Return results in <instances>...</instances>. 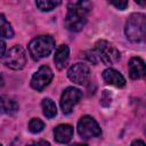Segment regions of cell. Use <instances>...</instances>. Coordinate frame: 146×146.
<instances>
[{
    "instance_id": "cell-12",
    "label": "cell",
    "mask_w": 146,
    "mask_h": 146,
    "mask_svg": "<svg viewBox=\"0 0 146 146\" xmlns=\"http://www.w3.org/2000/svg\"><path fill=\"white\" fill-rule=\"evenodd\" d=\"M73 137V127L70 124H59L54 129V138L59 144H67Z\"/></svg>"
},
{
    "instance_id": "cell-8",
    "label": "cell",
    "mask_w": 146,
    "mask_h": 146,
    "mask_svg": "<svg viewBox=\"0 0 146 146\" xmlns=\"http://www.w3.org/2000/svg\"><path fill=\"white\" fill-rule=\"evenodd\" d=\"M54 73L49 66H41L31 79V87L36 91H42L52 80Z\"/></svg>"
},
{
    "instance_id": "cell-17",
    "label": "cell",
    "mask_w": 146,
    "mask_h": 146,
    "mask_svg": "<svg viewBox=\"0 0 146 146\" xmlns=\"http://www.w3.org/2000/svg\"><path fill=\"white\" fill-rule=\"evenodd\" d=\"M36 7L41 10V11H50L52 9H55L57 6L60 5V1H51V0H40L35 2Z\"/></svg>"
},
{
    "instance_id": "cell-20",
    "label": "cell",
    "mask_w": 146,
    "mask_h": 146,
    "mask_svg": "<svg viewBox=\"0 0 146 146\" xmlns=\"http://www.w3.org/2000/svg\"><path fill=\"white\" fill-rule=\"evenodd\" d=\"M26 146H50V143L47 140H39V141H33L27 144Z\"/></svg>"
},
{
    "instance_id": "cell-4",
    "label": "cell",
    "mask_w": 146,
    "mask_h": 146,
    "mask_svg": "<svg viewBox=\"0 0 146 146\" xmlns=\"http://www.w3.org/2000/svg\"><path fill=\"white\" fill-rule=\"evenodd\" d=\"M94 52H95L97 59L102 60L106 65H114L121 58V54H120L119 49L113 43H111L106 40H98L95 43Z\"/></svg>"
},
{
    "instance_id": "cell-22",
    "label": "cell",
    "mask_w": 146,
    "mask_h": 146,
    "mask_svg": "<svg viewBox=\"0 0 146 146\" xmlns=\"http://www.w3.org/2000/svg\"><path fill=\"white\" fill-rule=\"evenodd\" d=\"M131 146H145V143L140 139H135L132 143H131Z\"/></svg>"
},
{
    "instance_id": "cell-6",
    "label": "cell",
    "mask_w": 146,
    "mask_h": 146,
    "mask_svg": "<svg viewBox=\"0 0 146 146\" xmlns=\"http://www.w3.org/2000/svg\"><path fill=\"white\" fill-rule=\"evenodd\" d=\"M3 63L11 70H21L26 64V52L22 46H14L5 55Z\"/></svg>"
},
{
    "instance_id": "cell-13",
    "label": "cell",
    "mask_w": 146,
    "mask_h": 146,
    "mask_svg": "<svg viewBox=\"0 0 146 146\" xmlns=\"http://www.w3.org/2000/svg\"><path fill=\"white\" fill-rule=\"evenodd\" d=\"M70 57V48L66 44H60L56 48L55 55H54V63L57 67V70H63L65 65L67 64Z\"/></svg>"
},
{
    "instance_id": "cell-21",
    "label": "cell",
    "mask_w": 146,
    "mask_h": 146,
    "mask_svg": "<svg viewBox=\"0 0 146 146\" xmlns=\"http://www.w3.org/2000/svg\"><path fill=\"white\" fill-rule=\"evenodd\" d=\"M6 55V42L0 39V57H5Z\"/></svg>"
},
{
    "instance_id": "cell-2",
    "label": "cell",
    "mask_w": 146,
    "mask_h": 146,
    "mask_svg": "<svg viewBox=\"0 0 146 146\" xmlns=\"http://www.w3.org/2000/svg\"><path fill=\"white\" fill-rule=\"evenodd\" d=\"M124 33L131 42H143L146 36V17L141 13L131 14L125 23Z\"/></svg>"
},
{
    "instance_id": "cell-7",
    "label": "cell",
    "mask_w": 146,
    "mask_h": 146,
    "mask_svg": "<svg viewBox=\"0 0 146 146\" xmlns=\"http://www.w3.org/2000/svg\"><path fill=\"white\" fill-rule=\"evenodd\" d=\"M82 91L74 87H67L60 96V107L64 114H70L74 106L80 102Z\"/></svg>"
},
{
    "instance_id": "cell-11",
    "label": "cell",
    "mask_w": 146,
    "mask_h": 146,
    "mask_svg": "<svg viewBox=\"0 0 146 146\" xmlns=\"http://www.w3.org/2000/svg\"><path fill=\"white\" fill-rule=\"evenodd\" d=\"M129 75L131 79H141L145 75V63L140 57H132L128 64Z\"/></svg>"
},
{
    "instance_id": "cell-5",
    "label": "cell",
    "mask_w": 146,
    "mask_h": 146,
    "mask_svg": "<svg viewBox=\"0 0 146 146\" xmlns=\"http://www.w3.org/2000/svg\"><path fill=\"white\" fill-rule=\"evenodd\" d=\"M78 133L83 139H89L94 137H98L102 133L100 127L97 121L90 115H83L80 117L78 122Z\"/></svg>"
},
{
    "instance_id": "cell-19",
    "label": "cell",
    "mask_w": 146,
    "mask_h": 146,
    "mask_svg": "<svg viewBox=\"0 0 146 146\" xmlns=\"http://www.w3.org/2000/svg\"><path fill=\"white\" fill-rule=\"evenodd\" d=\"M110 3L120 10H124L128 7V1H110Z\"/></svg>"
},
{
    "instance_id": "cell-9",
    "label": "cell",
    "mask_w": 146,
    "mask_h": 146,
    "mask_svg": "<svg viewBox=\"0 0 146 146\" xmlns=\"http://www.w3.org/2000/svg\"><path fill=\"white\" fill-rule=\"evenodd\" d=\"M89 75H90L89 66L83 63H75L67 71L68 79L76 84H84L88 81Z\"/></svg>"
},
{
    "instance_id": "cell-15",
    "label": "cell",
    "mask_w": 146,
    "mask_h": 146,
    "mask_svg": "<svg viewBox=\"0 0 146 146\" xmlns=\"http://www.w3.org/2000/svg\"><path fill=\"white\" fill-rule=\"evenodd\" d=\"M41 106H42V113L46 117L52 119L57 114L56 105L50 98H43L41 102Z\"/></svg>"
},
{
    "instance_id": "cell-1",
    "label": "cell",
    "mask_w": 146,
    "mask_h": 146,
    "mask_svg": "<svg viewBox=\"0 0 146 146\" xmlns=\"http://www.w3.org/2000/svg\"><path fill=\"white\" fill-rule=\"evenodd\" d=\"M92 7L89 1H72L67 5L65 26L72 32H79L87 23V16Z\"/></svg>"
},
{
    "instance_id": "cell-23",
    "label": "cell",
    "mask_w": 146,
    "mask_h": 146,
    "mask_svg": "<svg viewBox=\"0 0 146 146\" xmlns=\"http://www.w3.org/2000/svg\"><path fill=\"white\" fill-rule=\"evenodd\" d=\"M3 84H5V81H3V78L0 75V88L1 87H3Z\"/></svg>"
},
{
    "instance_id": "cell-14",
    "label": "cell",
    "mask_w": 146,
    "mask_h": 146,
    "mask_svg": "<svg viewBox=\"0 0 146 146\" xmlns=\"http://www.w3.org/2000/svg\"><path fill=\"white\" fill-rule=\"evenodd\" d=\"M18 111L17 102L6 95L0 96V113L6 115H14Z\"/></svg>"
},
{
    "instance_id": "cell-3",
    "label": "cell",
    "mask_w": 146,
    "mask_h": 146,
    "mask_svg": "<svg viewBox=\"0 0 146 146\" xmlns=\"http://www.w3.org/2000/svg\"><path fill=\"white\" fill-rule=\"evenodd\" d=\"M55 48V40L50 35H40L34 38L29 44V52L33 60H39L50 55Z\"/></svg>"
},
{
    "instance_id": "cell-24",
    "label": "cell",
    "mask_w": 146,
    "mask_h": 146,
    "mask_svg": "<svg viewBox=\"0 0 146 146\" xmlns=\"http://www.w3.org/2000/svg\"><path fill=\"white\" fill-rule=\"evenodd\" d=\"M0 146H2V145H1V144H0Z\"/></svg>"
},
{
    "instance_id": "cell-16",
    "label": "cell",
    "mask_w": 146,
    "mask_h": 146,
    "mask_svg": "<svg viewBox=\"0 0 146 146\" xmlns=\"http://www.w3.org/2000/svg\"><path fill=\"white\" fill-rule=\"evenodd\" d=\"M0 36L7 39L14 36V30L3 14H0Z\"/></svg>"
},
{
    "instance_id": "cell-18",
    "label": "cell",
    "mask_w": 146,
    "mask_h": 146,
    "mask_svg": "<svg viewBox=\"0 0 146 146\" xmlns=\"http://www.w3.org/2000/svg\"><path fill=\"white\" fill-rule=\"evenodd\" d=\"M43 128H44V123L40 119L34 117V119L30 120V122H29V130L32 133H39L43 130Z\"/></svg>"
},
{
    "instance_id": "cell-10",
    "label": "cell",
    "mask_w": 146,
    "mask_h": 146,
    "mask_svg": "<svg viewBox=\"0 0 146 146\" xmlns=\"http://www.w3.org/2000/svg\"><path fill=\"white\" fill-rule=\"evenodd\" d=\"M102 76H103V80L105 81V83H107V84H111V86H114L117 88H122L125 86L124 76L114 68H106L103 72Z\"/></svg>"
}]
</instances>
